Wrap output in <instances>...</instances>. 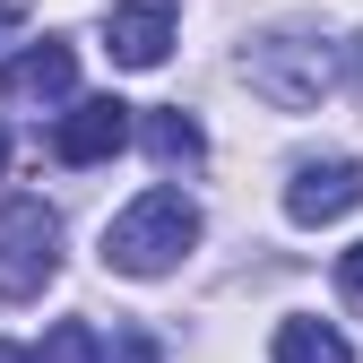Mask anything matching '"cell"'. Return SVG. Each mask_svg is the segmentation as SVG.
<instances>
[{
  "label": "cell",
  "mask_w": 363,
  "mask_h": 363,
  "mask_svg": "<svg viewBox=\"0 0 363 363\" xmlns=\"http://www.w3.org/2000/svg\"><path fill=\"white\" fill-rule=\"evenodd\" d=\"M191 242H199V208L182 191H139L104 225V268H121V277H164V268H182Z\"/></svg>",
  "instance_id": "cell-1"
},
{
  "label": "cell",
  "mask_w": 363,
  "mask_h": 363,
  "mask_svg": "<svg viewBox=\"0 0 363 363\" xmlns=\"http://www.w3.org/2000/svg\"><path fill=\"white\" fill-rule=\"evenodd\" d=\"M242 69H251V96H268L277 113H311V104H320L329 86H337V52H329L320 35H303V26L259 35Z\"/></svg>",
  "instance_id": "cell-2"
},
{
  "label": "cell",
  "mask_w": 363,
  "mask_h": 363,
  "mask_svg": "<svg viewBox=\"0 0 363 363\" xmlns=\"http://www.w3.org/2000/svg\"><path fill=\"white\" fill-rule=\"evenodd\" d=\"M52 268H61V216L43 208L35 191H18L9 208H0V303L43 294Z\"/></svg>",
  "instance_id": "cell-3"
},
{
  "label": "cell",
  "mask_w": 363,
  "mask_h": 363,
  "mask_svg": "<svg viewBox=\"0 0 363 363\" xmlns=\"http://www.w3.org/2000/svg\"><path fill=\"white\" fill-rule=\"evenodd\" d=\"M346 208H363V164L354 156H311V164H294V182H286V216L294 225H337Z\"/></svg>",
  "instance_id": "cell-4"
},
{
  "label": "cell",
  "mask_w": 363,
  "mask_h": 363,
  "mask_svg": "<svg viewBox=\"0 0 363 363\" xmlns=\"http://www.w3.org/2000/svg\"><path fill=\"white\" fill-rule=\"evenodd\" d=\"M121 147H130V104L121 96H86V104H69L52 121V156L61 164H104Z\"/></svg>",
  "instance_id": "cell-5"
},
{
  "label": "cell",
  "mask_w": 363,
  "mask_h": 363,
  "mask_svg": "<svg viewBox=\"0 0 363 363\" xmlns=\"http://www.w3.org/2000/svg\"><path fill=\"white\" fill-rule=\"evenodd\" d=\"M173 18H182V0H113V18H104V52L121 69H156L173 52Z\"/></svg>",
  "instance_id": "cell-6"
},
{
  "label": "cell",
  "mask_w": 363,
  "mask_h": 363,
  "mask_svg": "<svg viewBox=\"0 0 363 363\" xmlns=\"http://www.w3.org/2000/svg\"><path fill=\"white\" fill-rule=\"evenodd\" d=\"M69 86H78V52H69V43H52V35L26 43V52L0 69V96H9V104H61Z\"/></svg>",
  "instance_id": "cell-7"
},
{
  "label": "cell",
  "mask_w": 363,
  "mask_h": 363,
  "mask_svg": "<svg viewBox=\"0 0 363 363\" xmlns=\"http://www.w3.org/2000/svg\"><path fill=\"white\" fill-rule=\"evenodd\" d=\"M130 130H139V147H147L156 164H199V156H208L199 113H182V104H156V113H139Z\"/></svg>",
  "instance_id": "cell-8"
},
{
  "label": "cell",
  "mask_w": 363,
  "mask_h": 363,
  "mask_svg": "<svg viewBox=\"0 0 363 363\" xmlns=\"http://www.w3.org/2000/svg\"><path fill=\"white\" fill-rule=\"evenodd\" d=\"M277 363H354V346L329 320H286L277 329Z\"/></svg>",
  "instance_id": "cell-9"
},
{
  "label": "cell",
  "mask_w": 363,
  "mask_h": 363,
  "mask_svg": "<svg viewBox=\"0 0 363 363\" xmlns=\"http://www.w3.org/2000/svg\"><path fill=\"white\" fill-rule=\"evenodd\" d=\"M35 363H104V346H96V329H86V320H52Z\"/></svg>",
  "instance_id": "cell-10"
},
{
  "label": "cell",
  "mask_w": 363,
  "mask_h": 363,
  "mask_svg": "<svg viewBox=\"0 0 363 363\" xmlns=\"http://www.w3.org/2000/svg\"><path fill=\"white\" fill-rule=\"evenodd\" d=\"M337 286H346V294H363V242H354V251H337Z\"/></svg>",
  "instance_id": "cell-11"
},
{
  "label": "cell",
  "mask_w": 363,
  "mask_h": 363,
  "mask_svg": "<svg viewBox=\"0 0 363 363\" xmlns=\"http://www.w3.org/2000/svg\"><path fill=\"white\" fill-rule=\"evenodd\" d=\"M18 26H26V0H0V43H9Z\"/></svg>",
  "instance_id": "cell-12"
},
{
  "label": "cell",
  "mask_w": 363,
  "mask_h": 363,
  "mask_svg": "<svg viewBox=\"0 0 363 363\" xmlns=\"http://www.w3.org/2000/svg\"><path fill=\"white\" fill-rule=\"evenodd\" d=\"M121 363H156V346H147V337H130V346H121Z\"/></svg>",
  "instance_id": "cell-13"
},
{
  "label": "cell",
  "mask_w": 363,
  "mask_h": 363,
  "mask_svg": "<svg viewBox=\"0 0 363 363\" xmlns=\"http://www.w3.org/2000/svg\"><path fill=\"white\" fill-rule=\"evenodd\" d=\"M0 363H35V354H26V346H9V337H0Z\"/></svg>",
  "instance_id": "cell-14"
},
{
  "label": "cell",
  "mask_w": 363,
  "mask_h": 363,
  "mask_svg": "<svg viewBox=\"0 0 363 363\" xmlns=\"http://www.w3.org/2000/svg\"><path fill=\"white\" fill-rule=\"evenodd\" d=\"M346 61H354V86H363V35H354V52H346Z\"/></svg>",
  "instance_id": "cell-15"
},
{
  "label": "cell",
  "mask_w": 363,
  "mask_h": 363,
  "mask_svg": "<svg viewBox=\"0 0 363 363\" xmlns=\"http://www.w3.org/2000/svg\"><path fill=\"white\" fill-rule=\"evenodd\" d=\"M0 164H9V130H0Z\"/></svg>",
  "instance_id": "cell-16"
}]
</instances>
